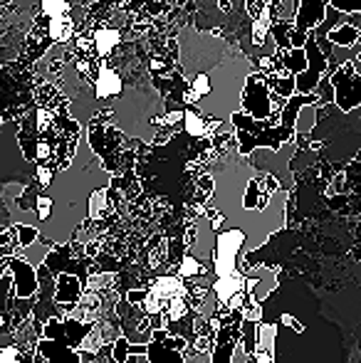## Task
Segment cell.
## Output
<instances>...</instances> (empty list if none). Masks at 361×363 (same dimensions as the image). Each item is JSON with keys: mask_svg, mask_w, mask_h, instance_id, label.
I'll use <instances>...</instances> for the list:
<instances>
[{"mask_svg": "<svg viewBox=\"0 0 361 363\" xmlns=\"http://www.w3.org/2000/svg\"><path fill=\"white\" fill-rule=\"evenodd\" d=\"M359 35H361L359 28H354L352 23H342V25H337V28L329 30L327 38L332 40L334 45H339V48H352V45L359 43Z\"/></svg>", "mask_w": 361, "mask_h": 363, "instance_id": "obj_11", "label": "cell"}, {"mask_svg": "<svg viewBox=\"0 0 361 363\" xmlns=\"http://www.w3.org/2000/svg\"><path fill=\"white\" fill-rule=\"evenodd\" d=\"M208 269H206V264H201L196 257H193L191 252H186L183 255V259L179 262V269H176V274L183 279H196V277H201V274H206Z\"/></svg>", "mask_w": 361, "mask_h": 363, "instance_id": "obj_14", "label": "cell"}, {"mask_svg": "<svg viewBox=\"0 0 361 363\" xmlns=\"http://www.w3.org/2000/svg\"><path fill=\"white\" fill-rule=\"evenodd\" d=\"M245 10H248V15H250L252 20H257V18H262V15L267 13V3H265V0H248Z\"/></svg>", "mask_w": 361, "mask_h": 363, "instance_id": "obj_23", "label": "cell"}, {"mask_svg": "<svg viewBox=\"0 0 361 363\" xmlns=\"http://www.w3.org/2000/svg\"><path fill=\"white\" fill-rule=\"evenodd\" d=\"M314 124H317V104H304L302 109H299V116H297V124H294V129H297V134H307L314 129Z\"/></svg>", "mask_w": 361, "mask_h": 363, "instance_id": "obj_16", "label": "cell"}, {"mask_svg": "<svg viewBox=\"0 0 361 363\" xmlns=\"http://www.w3.org/2000/svg\"><path fill=\"white\" fill-rule=\"evenodd\" d=\"M8 274V259H0V279Z\"/></svg>", "mask_w": 361, "mask_h": 363, "instance_id": "obj_27", "label": "cell"}, {"mask_svg": "<svg viewBox=\"0 0 361 363\" xmlns=\"http://www.w3.org/2000/svg\"><path fill=\"white\" fill-rule=\"evenodd\" d=\"M164 344L169 346V349L183 351V354H186V351H188V341H186V336H183V334H169V336H166Z\"/></svg>", "mask_w": 361, "mask_h": 363, "instance_id": "obj_24", "label": "cell"}, {"mask_svg": "<svg viewBox=\"0 0 361 363\" xmlns=\"http://www.w3.org/2000/svg\"><path fill=\"white\" fill-rule=\"evenodd\" d=\"M116 284V274L114 272H96V274H89L87 279V289H94L99 294H109Z\"/></svg>", "mask_w": 361, "mask_h": 363, "instance_id": "obj_17", "label": "cell"}, {"mask_svg": "<svg viewBox=\"0 0 361 363\" xmlns=\"http://www.w3.org/2000/svg\"><path fill=\"white\" fill-rule=\"evenodd\" d=\"M238 349H240V341H238V339L218 341V344L213 346V351H211V363H233Z\"/></svg>", "mask_w": 361, "mask_h": 363, "instance_id": "obj_13", "label": "cell"}, {"mask_svg": "<svg viewBox=\"0 0 361 363\" xmlns=\"http://www.w3.org/2000/svg\"><path fill=\"white\" fill-rule=\"evenodd\" d=\"M55 198L50 196H38V203H35V213H38V220H50V213H52Z\"/></svg>", "mask_w": 361, "mask_h": 363, "instance_id": "obj_21", "label": "cell"}, {"mask_svg": "<svg viewBox=\"0 0 361 363\" xmlns=\"http://www.w3.org/2000/svg\"><path fill=\"white\" fill-rule=\"evenodd\" d=\"M327 5L342 10V13H359L361 10V0H327Z\"/></svg>", "mask_w": 361, "mask_h": 363, "instance_id": "obj_22", "label": "cell"}, {"mask_svg": "<svg viewBox=\"0 0 361 363\" xmlns=\"http://www.w3.org/2000/svg\"><path fill=\"white\" fill-rule=\"evenodd\" d=\"M121 91V77L114 72L111 67H101L99 77H96L94 84V96L96 99H111Z\"/></svg>", "mask_w": 361, "mask_h": 363, "instance_id": "obj_8", "label": "cell"}, {"mask_svg": "<svg viewBox=\"0 0 361 363\" xmlns=\"http://www.w3.org/2000/svg\"><path fill=\"white\" fill-rule=\"evenodd\" d=\"M109 188L106 186H99L89 193V201H87V211H89V220H104L109 216L111 206H109Z\"/></svg>", "mask_w": 361, "mask_h": 363, "instance_id": "obj_10", "label": "cell"}, {"mask_svg": "<svg viewBox=\"0 0 361 363\" xmlns=\"http://www.w3.org/2000/svg\"><path fill=\"white\" fill-rule=\"evenodd\" d=\"M116 45H119V33L116 30H99L96 33V52L99 55H109Z\"/></svg>", "mask_w": 361, "mask_h": 363, "instance_id": "obj_19", "label": "cell"}, {"mask_svg": "<svg viewBox=\"0 0 361 363\" xmlns=\"http://www.w3.org/2000/svg\"><path fill=\"white\" fill-rule=\"evenodd\" d=\"M327 15V0H299L297 15H294L292 48H304L307 33L314 30Z\"/></svg>", "mask_w": 361, "mask_h": 363, "instance_id": "obj_5", "label": "cell"}, {"mask_svg": "<svg viewBox=\"0 0 361 363\" xmlns=\"http://www.w3.org/2000/svg\"><path fill=\"white\" fill-rule=\"evenodd\" d=\"M146 294H149V289H129V291H126V296H124V299L126 301H129V304H144V299H146Z\"/></svg>", "mask_w": 361, "mask_h": 363, "instance_id": "obj_25", "label": "cell"}, {"mask_svg": "<svg viewBox=\"0 0 361 363\" xmlns=\"http://www.w3.org/2000/svg\"><path fill=\"white\" fill-rule=\"evenodd\" d=\"M8 272L13 277V289L18 299H33L40 291V277L35 267L23 257V255H13L8 257Z\"/></svg>", "mask_w": 361, "mask_h": 363, "instance_id": "obj_6", "label": "cell"}, {"mask_svg": "<svg viewBox=\"0 0 361 363\" xmlns=\"http://www.w3.org/2000/svg\"><path fill=\"white\" fill-rule=\"evenodd\" d=\"M279 321H282L284 326H289V329H292V331H297V334H302V331H304V326L299 324L297 319H292V316H289V314H282V319H279Z\"/></svg>", "mask_w": 361, "mask_h": 363, "instance_id": "obj_26", "label": "cell"}, {"mask_svg": "<svg viewBox=\"0 0 361 363\" xmlns=\"http://www.w3.org/2000/svg\"><path fill=\"white\" fill-rule=\"evenodd\" d=\"M179 55L186 104L216 121H231L233 111L240 109L245 79L255 69L252 60L218 35L193 28L181 30Z\"/></svg>", "mask_w": 361, "mask_h": 363, "instance_id": "obj_1", "label": "cell"}, {"mask_svg": "<svg viewBox=\"0 0 361 363\" xmlns=\"http://www.w3.org/2000/svg\"><path fill=\"white\" fill-rule=\"evenodd\" d=\"M109 356L116 363H126V359L131 356V341H129V336H126V334L116 336V339L109 344Z\"/></svg>", "mask_w": 361, "mask_h": 363, "instance_id": "obj_18", "label": "cell"}, {"mask_svg": "<svg viewBox=\"0 0 361 363\" xmlns=\"http://www.w3.org/2000/svg\"><path fill=\"white\" fill-rule=\"evenodd\" d=\"M277 52H279V50H277ZM279 60H282L284 69H287V72H292L294 77L307 69V52H304V48L284 50V52H279Z\"/></svg>", "mask_w": 361, "mask_h": 363, "instance_id": "obj_12", "label": "cell"}, {"mask_svg": "<svg viewBox=\"0 0 361 363\" xmlns=\"http://www.w3.org/2000/svg\"><path fill=\"white\" fill-rule=\"evenodd\" d=\"M146 361L149 363H186V354L176 349H169L164 341H149L146 349Z\"/></svg>", "mask_w": 361, "mask_h": 363, "instance_id": "obj_9", "label": "cell"}, {"mask_svg": "<svg viewBox=\"0 0 361 363\" xmlns=\"http://www.w3.org/2000/svg\"><path fill=\"white\" fill-rule=\"evenodd\" d=\"M13 233H15V245L20 247V252L23 250H28L30 245L38 240V235H40V230L38 228H33V225H25V223H18V225H13ZM18 252V255H20Z\"/></svg>", "mask_w": 361, "mask_h": 363, "instance_id": "obj_15", "label": "cell"}, {"mask_svg": "<svg viewBox=\"0 0 361 363\" xmlns=\"http://www.w3.org/2000/svg\"><path fill=\"white\" fill-rule=\"evenodd\" d=\"M314 91L319 94V104H329V101H334V84H332L329 77H322V82H319Z\"/></svg>", "mask_w": 361, "mask_h": 363, "instance_id": "obj_20", "label": "cell"}, {"mask_svg": "<svg viewBox=\"0 0 361 363\" xmlns=\"http://www.w3.org/2000/svg\"><path fill=\"white\" fill-rule=\"evenodd\" d=\"M82 291H84L82 277H77V274H72V272H57L55 274V296L52 299L57 306H62V316L70 314V311L77 306Z\"/></svg>", "mask_w": 361, "mask_h": 363, "instance_id": "obj_7", "label": "cell"}, {"mask_svg": "<svg viewBox=\"0 0 361 363\" xmlns=\"http://www.w3.org/2000/svg\"><path fill=\"white\" fill-rule=\"evenodd\" d=\"M284 104H287V99L272 89L267 74L262 69H252L250 77L245 79V86H243L240 109L250 114L255 121H267L272 114L282 111Z\"/></svg>", "mask_w": 361, "mask_h": 363, "instance_id": "obj_2", "label": "cell"}, {"mask_svg": "<svg viewBox=\"0 0 361 363\" xmlns=\"http://www.w3.org/2000/svg\"><path fill=\"white\" fill-rule=\"evenodd\" d=\"M334 84V104L342 111H354L361 106V74L354 69L352 60L344 62L337 72L332 74Z\"/></svg>", "mask_w": 361, "mask_h": 363, "instance_id": "obj_3", "label": "cell"}, {"mask_svg": "<svg viewBox=\"0 0 361 363\" xmlns=\"http://www.w3.org/2000/svg\"><path fill=\"white\" fill-rule=\"evenodd\" d=\"M3 121H5V119H3V114H0V126H3Z\"/></svg>", "mask_w": 361, "mask_h": 363, "instance_id": "obj_29", "label": "cell"}, {"mask_svg": "<svg viewBox=\"0 0 361 363\" xmlns=\"http://www.w3.org/2000/svg\"><path fill=\"white\" fill-rule=\"evenodd\" d=\"M218 8H221V10H231V0H218Z\"/></svg>", "mask_w": 361, "mask_h": 363, "instance_id": "obj_28", "label": "cell"}, {"mask_svg": "<svg viewBox=\"0 0 361 363\" xmlns=\"http://www.w3.org/2000/svg\"><path fill=\"white\" fill-rule=\"evenodd\" d=\"M245 245V233L240 228L233 230H223L216 238V252H213V259H216V277H226V274L235 272L238 269V255H240V247Z\"/></svg>", "mask_w": 361, "mask_h": 363, "instance_id": "obj_4", "label": "cell"}]
</instances>
